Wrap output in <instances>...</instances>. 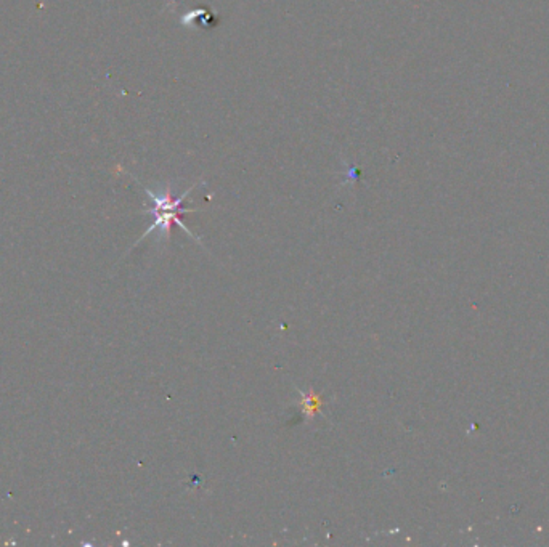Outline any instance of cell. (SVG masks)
I'll return each instance as SVG.
<instances>
[{
    "instance_id": "6da1fadb",
    "label": "cell",
    "mask_w": 549,
    "mask_h": 547,
    "mask_svg": "<svg viewBox=\"0 0 549 547\" xmlns=\"http://www.w3.org/2000/svg\"><path fill=\"white\" fill-rule=\"evenodd\" d=\"M193 188L195 187L188 188V192L183 193L180 198H172L169 187L165 188V192H163V193H155V192H151L150 188H145L146 194L150 196L151 201H153V204H155V207L150 209V211H148L151 215H155V222H153V225L148 228V230L145 231L143 238L146 236V234H150L151 231H155V230H158L161 236L168 238L172 224H177L178 226L182 228V230H185V233H188L191 238L196 239L193 234H191V231L188 230V228L182 224V220L178 219V212H193V211H191V209H183L182 207V202L191 193V189H193Z\"/></svg>"
},
{
    "instance_id": "7a4b0ae2",
    "label": "cell",
    "mask_w": 549,
    "mask_h": 547,
    "mask_svg": "<svg viewBox=\"0 0 549 547\" xmlns=\"http://www.w3.org/2000/svg\"><path fill=\"white\" fill-rule=\"evenodd\" d=\"M301 397L304 400V412L305 416L312 417L315 415V411L320 408V402H318V398L314 395V393H309V395H305V393L301 392Z\"/></svg>"
}]
</instances>
